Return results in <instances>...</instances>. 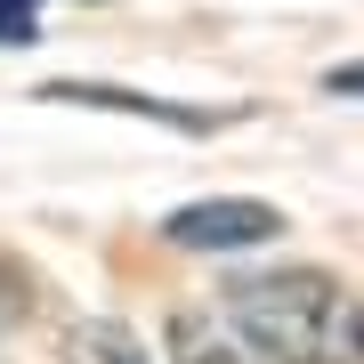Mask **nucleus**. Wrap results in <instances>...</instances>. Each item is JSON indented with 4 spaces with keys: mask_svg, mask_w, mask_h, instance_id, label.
<instances>
[{
    "mask_svg": "<svg viewBox=\"0 0 364 364\" xmlns=\"http://www.w3.org/2000/svg\"><path fill=\"white\" fill-rule=\"evenodd\" d=\"M332 90H340V97H364V65H340V73H332Z\"/></svg>",
    "mask_w": 364,
    "mask_h": 364,
    "instance_id": "obj_8",
    "label": "nucleus"
},
{
    "mask_svg": "<svg viewBox=\"0 0 364 364\" xmlns=\"http://www.w3.org/2000/svg\"><path fill=\"white\" fill-rule=\"evenodd\" d=\"M57 105H114V114H146V122H178V130H219V114H195V105H162L138 90H114V81H49Z\"/></svg>",
    "mask_w": 364,
    "mask_h": 364,
    "instance_id": "obj_3",
    "label": "nucleus"
},
{
    "mask_svg": "<svg viewBox=\"0 0 364 364\" xmlns=\"http://www.w3.org/2000/svg\"><path fill=\"white\" fill-rule=\"evenodd\" d=\"M170 356L178 364H259L227 332V316H178V324H170Z\"/></svg>",
    "mask_w": 364,
    "mask_h": 364,
    "instance_id": "obj_4",
    "label": "nucleus"
},
{
    "mask_svg": "<svg viewBox=\"0 0 364 364\" xmlns=\"http://www.w3.org/2000/svg\"><path fill=\"white\" fill-rule=\"evenodd\" d=\"M162 235L178 251H251V243H275V235H284V210H275V203H251V195H219V203L170 210Z\"/></svg>",
    "mask_w": 364,
    "mask_h": 364,
    "instance_id": "obj_2",
    "label": "nucleus"
},
{
    "mask_svg": "<svg viewBox=\"0 0 364 364\" xmlns=\"http://www.w3.org/2000/svg\"><path fill=\"white\" fill-rule=\"evenodd\" d=\"M25 299H33V284H25L9 259H0V324H16V316H25Z\"/></svg>",
    "mask_w": 364,
    "mask_h": 364,
    "instance_id": "obj_7",
    "label": "nucleus"
},
{
    "mask_svg": "<svg viewBox=\"0 0 364 364\" xmlns=\"http://www.w3.org/2000/svg\"><path fill=\"white\" fill-rule=\"evenodd\" d=\"M33 16H41V0H0V49L9 41H33Z\"/></svg>",
    "mask_w": 364,
    "mask_h": 364,
    "instance_id": "obj_6",
    "label": "nucleus"
},
{
    "mask_svg": "<svg viewBox=\"0 0 364 364\" xmlns=\"http://www.w3.org/2000/svg\"><path fill=\"white\" fill-rule=\"evenodd\" d=\"M219 316L259 364H364V299L324 267L243 275Z\"/></svg>",
    "mask_w": 364,
    "mask_h": 364,
    "instance_id": "obj_1",
    "label": "nucleus"
},
{
    "mask_svg": "<svg viewBox=\"0 0 364 364\" xmlns=\"http://www.w3.org/2000/svg\"><path fill=\"white\" fill-rule=\"evenodd\" d=\"M65 364H154V356H146V340L130 324H73Z\"/></svg>",
    "mask_w": 364,
    "mask_h": 364,
    "instance_id": "obj_5",
    "label": "nucleus"
}]
</instances>
